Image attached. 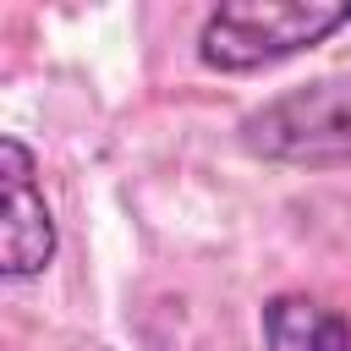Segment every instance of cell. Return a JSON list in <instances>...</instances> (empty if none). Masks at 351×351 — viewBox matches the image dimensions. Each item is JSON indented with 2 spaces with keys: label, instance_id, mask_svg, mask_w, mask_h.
<instances>
[{
  "label": "cell",
  "instance_id": "obj_3",
  "mask_svg": "<svg viewBox=\"0 0 351 351\" xmlns=\"http://www.w3.org/2000/svg\"><path fill=\"white\" fill-rule=\"evenodd\" d=\"M33 148L22 137H0V274L16 285V280H33L49 269L60 236H55V214L33 181Z\"/></svg>",
  "mask_w": 351,
  "mask_h": 351
},
{
  "label": "cell",
  "instance_id": "obj_4",
  "mask_svg": "<svg viewBox=\"0 0 351 351\" xmlns=\"http://www.w3.org/2000/svg\"><path fill=\"white\" fill-rule=\"evenodd\" d=\"M263 351H351V318L318 296L280 291L263 302Z\"/></svg>",
  "mask_w": 351,
  "mask_h": 351
},
{
  "label": "cell",
  "instance_id": "obj_1",
  "mask_svg": "<svg viewBox=\"0 0 351 351\" xmlns=\"http://www.w3.org/2000/svg\"><path fill=\"white\" fill-rule=\"evenodd\" d=\"M351 22V0H225L197 27V60L208 71H263Z\"/></svg>",
  "mask_w": 351,
  "mask_h": 351
},
{
  "label": "cell",
  "instance_id": "obj_2",
  "mask_svg": "<svg viewBox=\"0 0 351 351\" xmlns=\"http://www.w3.org/2000/svg\"><path fill=\"white\" fill-rule=\"evenodd\" d=\"M241 143L263 159H291V165L351 159V82L324 77L280 93L274 104L241 121Z\"/></svg>",
  "mask_w": 351,
  "mask_h": 351
}]
</instances>
